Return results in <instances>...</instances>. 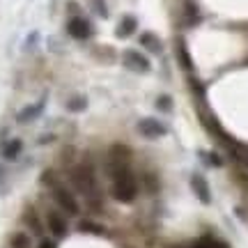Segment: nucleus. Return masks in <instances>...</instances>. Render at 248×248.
I'll list each match as a JSON object with an SVG mask.
<instances>
[{
	"instance_id": "1",
	"label": "nucleus",
	"mask_w": 248,
	"mask_h": 248,
	"mask_svg": "<svg viewBox=\"0 0 248 248\" xmlns=\"http://www.w3.org/2000/svg\"><path fill=\"white\" fill-rule=\"evenodd\" d=\"M104 170H106L108 179H110V195L117 202H133L136 195H138V182L133 177L129 161L122 159V156H108Z\"/></svg>"
},
{
	"instance_id": "2",
	"label": "nucleus",
	"mask_w": 248,
	"mask_h": 248,
	"mask_svg": "<svg viewBox=\"0 0 248 248\" xmlns=\"http://www.w3.org/2000/svg\"><path fill=\"white\" fill-rule=\"evenodd\" d=\"M69 179L74 188L88 198V204L94 212H101V188H99V179L94 175V168L90 163H80L76 168H71Z\"/></svg>"
},
{
	"instance_id": "3",
	"label": "nucleus",
	"mask_w": 248,
	"mask_h": 248,
	"mask_svg": "<svg viewBox=\"0 0 248 248\" xmlns=\"http://www.w3.org/2000/svg\"><path fill=\"white\" fill-rule=\"evenodd\" d=\"M48 191H51V198H53V202L58 204V209L67 214V216H78L80 214V204L76 200V195L69 191V186H64L62 182L55 179L53 184L48 186Z\"/></svg>"
},
{
	"instance_id": "4",
	"label": "nucleus",
	"mask_w": 248,
	"mask_h": 248,
	"mask_svg": "<svg viewBox=\"0 0 248 248\" xmlns=\"http://www.w3.org/2000/svg\"><path fill=\"white\" fill-rule=\"evenodd\" d=\"M44 225L46 230L51 232V237L55 239H62V237H67V232H69V223H67V214L58 209V207H48L44 214Z\"/></svg>"
},
{
	"instance_id": "5",
	"label": "nucleus",
	"mask_w": 248,
	"mask_h": 248,
	"mask_svg": "<svg viewBox=\"0 0 248 248\" xmlns=\"http://www.w3.org/2000/svg\"><path fill=\"white\" fill-rule=\"evenodd\" d=\"M122 62H124V67L138 71V74H147V71L152 69L150 60H147L140 51H136V48H126V51L122 53Z\"/></svg>"
},
{
	"instance_id": "6",
	"label": "nucleus",
	"mask_w": 248,
	"mask_h": 248,
	"mask_svg": "<svg viewBox=\"0 0 248 248\" xmlns=\"http://www.w3.org/2000/svg\"><path fill=\"white\" fill-rule=\"evenodd\" d=\"M138 133L145 136V138H161V136L168 133V126L156 117H142L138 122Z\"/></svg>"
},
{
	"instance_id": "7",
	"label": "nucleus",
	"mask_w": 248,
	"mask_h": 248,
	"mask_svg": "<svg viewBox=\"0 0 248 248\" xmlns=\"http://www.w3.org/2000/svg\"><path fill=\"white\" fill-rule=\"evenodd\" d=\"M67 32L74 39H88V37H92V26L83 16H74L67 21Z\"/></svg>"
},
{
	"instance_id": "8",
	"label": "nucleus",
	"mask_w": 248,
	"mask_h": 248,
	"mask_svg": "<svg viewBox=\"0 0 248 248\" xmlns=\"http://www.w3.org/2000/svg\"><path fill=\"white\" fill-rule=\"evenodd\" d=\"M44 108H46V97H42L37 104H30V106H26L23 110H18V113H16V122L18 124L32 122V120H37V117L44 113Z\"/></svg>"
},
{
	"instance_id": "9",
	"label": "nucleus",
	"mask_w": 248,
	"mask_h": 248,
	"mask_svg": "<svg viewBox=\"0 0 248 248\" xmlns=\"http://www.w3.org/2000/svg\"><path fill=\"white\" fill-rule=\"evenodd\" d=\"M191 188H193V193L198 195V200L202 204L212 202V191H209V184H207V179L202 175H193L191 177Z\"/></svg>"
},
{
	"instance_id": "10",
	"label": "nucleus",
	"mask_w": 248,
	"mask_h": 248,
	"mask_svg": "<svg viewBox=\"0 0 248 248\" xmlns=\"http://www.w3.org/2000/svg\"><path fill=\"white\" fill-rule=\"evenodd\" d=\"M21 152H23V140L21 138H12V140H7L0 147V156L5 161H14L21 156Z\"/></svg>"
},
{
	"instance_id": "11",
	"label": "nucleus",
	"mask_w": 248,
	"mask_h": 248,
	"mask_svg": "<svg viewBox=\"0 0 248 248\" xmlns=\"http://www.w3.org/2000/svg\"><path fill=\"white\" fill-rule=\"evenodd\" d=\"M23 221H26L28 230L32 232L35 237H44L46 225H44V223H42V218L37 216V212H35V209H26V214H23Z\"/></svg>"
},
{
	"instance_id": "12",
	"label": "nucleus",
	"mask_w": 248,
	"mask_h": 248,
	"mask_svg": "<svg viewBox=\"0 0 248 248\" xmlns=\"http://www.w3.org/2000/svg\"><path fill=\"white\" fill-rule=\"evenodd\" d=\"M136 30H138V18L136 16H124L122 21H120V26H117V37H120V39L131 37Z\"/></svg>"
},
{
	"instance_id": "13",
	"label": "nucleus",
	"mask_w": 248,
	"mask_h": 248,
	"mask_svg": "<svg viewBox=\"0 0 248 248\" xmlns=\"http://www.w3.org/2000/svg\"><path fill=\"white\" fill-rule=\"evenodd\" d=\"M140 44L147 48V51H152V53H161V48H163V44L159 42V37L152 35V32H142L140 35Z\"/></svg>"
},
{
	"instance_id": "14",
	"label": "nucleus",
	"mask_w": 248,
	"mask_h": 248,
	"mask_svg": "<svg viewBox=\"0 0 248 248\" xmlns=\"http://www.w3.org/2000/svg\"><path fill=\"white\" fill-rule=\"evenodd\" d=\"M9 248H32V239L28 232H14L9 237Z\"/></svg>"
},
{
	"instance_id": "15",
	"label": "nucleus",
	"mask_w": 248,
	"mask_h": 248,
	"mask_svg": "<svg viewBox=\"0 0 248 248\" xmlns=\"http://www.w3.org/2000/svg\"><path fill=\"white\" fill-rule=\"evenodd\" d=\"M177 60L186 71H193V60H191V55H188V51H186L184 42H177Z\"/></svg>"
},
{
	"instance_id": "16",
	"label": "nucleus",
	"mask_w": 248,
	"mask_h": 248,
	"mask_svg": "<svg viewBox=\"0 0 248 248\" xmlns=\"http://www.w3.org/2000/svg\"><path fill=\"white\" fill-rule=\"evenodd\" d=\"M85 106H88V99L85 97H71L64 108L71 110V113H80V110H85Z\"/></svg>"
},
{
	"instance_id": "17",
	"label": "nucleus",
	"mask_w": 248,
	"mask_h": 248,
	"mask_svg": "<svg viewBox=\"0 0 248 248\" xmlns=\"http://www.w3.org/2000/svg\"><path fill=\"white\" fill-rule=\"evenodd\" d=\"M78 230L90 232V234H104V225H99V223H94V221H80Z\"/></svg>"
},
{
	"instance_id": "18",
	"label": "nucleus",
	"mask_w": 248,
	"mask_h": 248,
	"mask_svg": "<svg viewBox=\"0 0 248 248\" xmlns=\"http://www.w3.org/2000/svg\"><path fill=\"white\" fill-rule=\"evenodd\" d=\"M90 5H92V9H94V14L101 18H106L108 16V5H106V0H90Z\"/></svg>"
},
{
	"instance_id": "19",
	"label": "nucleus",
	"mask_w": 248,
	"mask_h": 248,
	"mask_svg": "<svg viewBox=\"0 0 248 248\" xmlns=\"http://www.w3.org/2000/svg\"><path fill=\"white\" fill-rule=\"evenodd\" d=\"M156 108H159V110H163V113H170V110H172V99H170L168 94H161V97H156Z\"/></svg>"
},
{
	"instance_id": "20",
	"label": "nucleus",
	"mask_w": 248,
	"mask_h": 248,
	"mask_svg": "<svg viewBox=\"0 0 248 248\" xmlns=\"http://www.w3.org/2000/svg\"><path fill=\"white\" fill-rule=\"evenodd\" d=\"M184 9H186V16H188V23L198 21V7H195V2L186 0V2H184Z\"/></svg>"
},
{
	"instance_id": "21",
	"label": "nucleus",
	"mask_w": 248,
	"mask_h": 248,
	"mask_svg": "<svg viewBox=\"0 0 248 248\" xmlns=\"http://www.w3.org/2000/svg\"><path fill=\"white\" fill-rule=\"evenodd\" d=\"M145 184H147V191H156L159 188V184H156V179H154V175H145Z\"/></svg>"
},
{
	"instance_id": "22",
	"label": "nucleus",
	"mask_w": 248,
	"mask_h": 248,
	"mask_svg": "<svg viewBox=\"0 0 248 248\" xmlns=\"http://www.w3.org/2000/svg\"><path fill=\"white\" fill-rule=\"evenodd\" d=\"M37 248H55V241L48 239V237H42V239H39V244H37Z\"/></svg>"
}]
</instances>
